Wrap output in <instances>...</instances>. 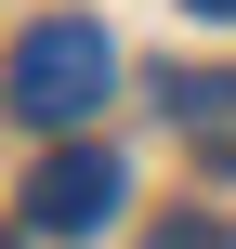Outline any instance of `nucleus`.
<instances>
[{
  "label": "nucleus",
  "instance_id": "obj_1",
  "mask_svg": "<svg viewBox=\"0 0 236 249\" xmlns=\"http://www.w3.org/2000/svg\"><path fill=\"white\" fill-rule=\"evenodd\" d=\"M105 79H118V39H105L92 13H39V26L13 39V66H0V105H13L26 131H79V118L105 105Z\"/></svg>",
  "mask_w": 236,
  "mask_h": 249
},
{
  "label": "nucleus",
  "instance_id": "obj_4",
  "mask_svg": "<svg viewBox=\"0 0 236 249\" xmlns=\"http://www.w3.org/2000/svg\"><path fill=\"white\" fill-rule=\"evenodd\" d=\"M145 249H236V236H223V223H210V210H171V223H158V236H145Z\"/></svg>",
  "mask_w": 236,
  "mask_h": 249
},
{
  "label": "nucleus",
  "instance_id": "obj_5",
  "mask_svg": "<svg viewBox=\"0 0 236 249\" xmlns=\"http://www.w3.org/2000/svg\"><path fill=\"white\" fill-rule=\"evenodd\" d=\"M184 13H210V26H236V0H184Z\"/></svg>",
  "mask_w": 236,
  "mask_h": 249
},
{
  "label": "nucleus",
  "instance_id": "obj_6",
  "mask_svg": "<svg viewBox=\"0 0 236 249\" xmlns=\"http://www.w3.org/2000/svg\"><path fill=\"white\" fill-rule=\"evenodd\" d=\"M0 249H13V236H0Z\"/></svg>",
  "mask_w": 236,
  "mask_h": 249
},
{
  "label": "nucleus",
  "instance_id": "obj_3",
  "mask_svg": "<svg viewBox=\"0 0 236 249\" xmlns=\"http://www.w3.org/2000/svg\"><path fill=\"white\" fill-rule=\"evenodd\" d=\"M158 105H171V131H184L197 158L236 171V79H158Z\"/></svg>",
  "mask_w": 236,
  "mask_h": 249
},
{
  "label": "nucleus",
  "instance_id": "obj_2",
  "mask_svg": "<svg viewBox=\"0 0 236 249\" xmlns=\"http://www.w3.org/2000/svg\"><path fill=\"white\" fill-rule=\"evenodd\" d=\"M26 223H39V236H105V223H118V158H105V144H53V158L26 171Z\"/></svg>",
  "mask_w": 236,
  "mask_h": 249
}]
</instances>
